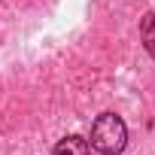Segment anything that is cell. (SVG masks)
Wrapping results in <instances>:
<instances>
[{"label": "cell", "instance_id": "2", "mask_svg": "<svg viewBox=\"0 0 155 155\" xmlns=\"http://www.w3.org/2000/svg\"><path fill=\"white\" fill-rule=\"evenodd\" d=\"M88 152H91V146H88V140L79 137V134L64 137V140L52 149V155H88Z\"/></svg>", "mask_w": 155, "mask_h": 155}, {"label": "cell", "instance_id": "3", "mask_svg": "<svg viewBox=\"0 0 155 155\" xmlns=\"http://www.w3.org/2000/svg\"><path fill=\"white\" fill-rule=\"evenodd\" d=\"M140 34H143V43H146V49L155 55V15H152V12L143 18V25H140Z\"/></svg>", "mask_w": 155, "mask_h": 155}, {"label": "cell", "instance_id": "1", "mask_svg": "<svg viewBox=\"0 0 155 155\" xmlns=\"http://www.w3.org/2000/svg\"><path fill=\"white\" fill-rule=\"evenodd\" d=\"M128 146V128L116 113H104L97 116V122L91 125V149L101 155H119Z\"/></svg>", "mask_w": 155, "mask_h": 155}]
</instances>
